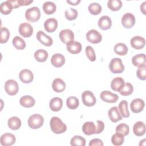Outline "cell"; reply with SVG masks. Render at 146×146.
Returning <instances> with one entry per match:
<instances>
[{"mask_svg": "<svg viewBox=\"0 0 146 146\" xmlns=\"http://www.w3.org/2000/svg\"><path fill=\"white\" fill-rule=\"evenodd\" d=\"M50 125L51 131L56 134L63 133L67 130V125L62 122L59 117L56 116L51 117Z\"/></svg>", "mask_w": 146, "mask_h": 146, "instance_id": "obj_1", "label": "cell"}, {"mask_svg": "<svg viewBox=\"0 0 146 146\" xmlns=\"http://www.w3.org/2000/svg\"><path fill=\"white\" fill-rule=\"evenodd\" d=\"M44 122L43 116L36 113L31 115L28 119V125L32 129H38L42 126Z\"/></svg>", "mask_w": 146, "mask_h": 146, "instance_id": "obj_2", "label": "cell"}, {"mask_svg": "<svg viewBox=\"0 0 146 146\" xmlns=\"http://www.w3.org/2000/svg\"><path fill=\"white\" fill-rule=\"evenodd\" d=\"M109 68L113 74H120L124 70V66L120 58H113L109 64Z\"/></svg>", "mask_w": 146, "mask_h": 146, "instance_id": "obj_3", "label": "cell"}, {"mask_svg": "<svg viewBox=\"0 0 146 146\" xmlns=\"http://www.w3.org/2000/svg\"><path fill=\"white\" fill-rule=\"evenodd\" d=\"M25 17L29 21L32 22H36L40 17V11L39 9L36 6L29 8L25 12Z\"/></svg>", "mask_w": 146, "mask_h": 146, "instance_id": "obj_4", "label": "cell"}, {"mask_svg": "<svg viewBox=\"0 0 146 146\" xmlns=\"http://www.w3.org/2000/svg\"><path fill=\"white\" fill-rule=\"evenodd\" d=\"M82 99L83 104L87 107H91L96 102V98L90 91H85L82 94Z\"/></svg>", "mask_w": 146, "mask_h": 146, "instance_id": "obj_5", "label": "cell"}, {"mask_svg": "<svg viewBox=\"0 0 146 146\" xmlns=\"http://www.w3.org/2000/svg\"><path fill=\"white\" fill-rule=\"evenodd\" d=\"M5 90L9 95H14L18 92V84L13 79L7 80L5 84Z\"/></svg>", "mask_w": 146, "mask_h": 146, "instance_id": "obj_6", "label": "cell"}, {"mask_svg": "<svg viewBox=\"0 0 146 146\" xmlns=\"http://www.w3.org/2000/svg\"><path fill=\"white\" fill-rule=\"evenodd\" d=\"M135 23V17L131 13H125L121 18V24L125 29L132 28Z\"/></svg>", "mask_w": 146, "mask_h": 146, "instance_id": "obj_7", "label": "cell"}, {"mask_svg": "<svg viewBox=\"0 0 146 146\" xmlns=\"http://www.w3.org/2000/svg\"><path fill=\"white\" fill-rule=\"evenodd\" d=\"M87 40L93 44L99 43L102 41V36L97 30L91 29L89 30L86 34Z\"/></svg>", "mask_w": 146, "mask_h": 146, "instance_id": "obj_8", "label": "cell"}, {"mask_svg": "<svg viewBox=\"0 0 146 146\" xmlns=\"http://www.w3.org/2000/svg\"><path fill=\"white\" fill-rule=\"evenodd\" d=\"M19 33L23 37L29 38L33 34V28L30 23L24 22L20 24L19 26Z\"/></svg>", "mask_w": 146, "mask_h": 146, "instance_id": "obj_9", "label": "cell"}, {"mask_svg": "<svg viewBox=\"0 0 146 146\" xmlns=\"http://www.w3.org/2000/svg\"><path fill=\"white\" fill-rule=\"evenodd\" d=\"M100 99L107 103H113L117 102L119 96L117 94H113L109 91H103L100 93Z\"/></svg>", "mask_w": 146, "mask_h": 146, "instance_id": "obj_10", "label": "cell"}, {"mask_svg": "<svg viewBox=\"0 0 146 146\" xmlns=\"http://www.w3.org/2000/svg\"><path fill=\"white\" fill-rule=\"evenodd\" d=\"M59 36L60 40L67 44L71 41L74 40V34L72 31L70 29H64L60 31Z\"/></svg>", "mask_w": 146, "mask_h": 146, "instance_id": "obj_11", "label": "cell"}, {"mask_svg": "<svg viewBox=\"0 0 146 146\" xmlns=\"http://www.w3.org/2000/svg\"><path fill=\"white\" fill-rule=\"evenodd\" d=\"M145 106L144 102L140 98L133 99L130 104V108L133 113H139L141 112Z\"/></svg>", "mask_w": 146, "mask_h": 146, "instance_id": "obj_12", "label": "cell"}, {"mask_svg": "<svg viewBox=\"0 0 146 146\" xmlns=\"http://www.w3.org/2000/svg\"><path fill=\"white\" fill-rule=\"evenodd\" d=\"M16 141L15 136L10 133H5L1 135L0 138L1 144L3 146H10L13 145Z\"/></svg>", "mask_w": 146, "mask_h": 146, "instance_id": "obj_13", "label": "cell"}, {"mask_svg": "<svg viewBox=\"0 0 146 146\" xmlns=\"http://www.w3.org/2000/svg\"><path fill=\"white\" fill-rule=\"evenodd\" d=\"M36 38L39 42L45 46H51L53 43V40L51 37L45 34L42 31H38L36 34Z\"/></svg>", "mask_w": 146, "mask_h": 146, "instance_id": "obj_14", "label": "cell"}, {"mask_svg": "<svg viewBox=\"0 0 146 146\" xmlns=\"http://www.w3.org/2000/svg\"><path fill=\"white\" fill-rule=\"evenodd\" d=\"M19 77L21 81L23 83H29L33 80L34 75L31 70L28 69H23L20 71Z\"/></svg>", "mask_w": 146, "mask_h": 146, "instance_id": "obj_15", "label": "cell"}, {"mask_svg": "<svg viewBox=\"0 0 146 146\" xmlns=\"http://www.w3.org/2000/svg\"><path fill=\"white\" fill-rule=\"evenodd\" d=\"M130 43L135 49L139 50L143 48L145 44V39L140 36H135L131 39Z\"/></svg>", "mask_w": 146, "mask_h": 146, "instance_id": "obj_16", "label": "cell"}, {"mask_svg": "<svg viewBox=\"0 0 146 146\" xmlns=\"http://www.w3.org/2000/svg\"><path fill=\"white\" fill-rule=\"evenodd\" d=\"M58 27V21L54 18L47 19L44 23V28L48 33H53Z\"/></svg>", "mask_w": 146, "mask_h": 146, "instance_id": "obj_17", "label": "cell"}, {"mask_svg": "<svg viewBox=\"0 0 146 146\" xmlns=\"http://www.w3.org/2000/svg\"><path fill=\"white\" fill-rule=\"evenodd\" d=\"M108 115L111 121L113 123H116L122 119V116L117 107H111L108 111Z\"/></svg>", "mask_w": 146, "mask_h": 146, "instance_id": "obj_18", "label": "cell"}, {"mask_svg": "<svg viewBox=\"0 0 146 146\" xmlns=\"http://www.w3.org/2000/svg\"><path fill=\"white\" fill-rule=\"evenodd\" d=\"M51 63L52 66L55 67H60L63 66L65 63V58L61 54H55L51 58Z\"/></svg>", "mask_w": 146, "mask_h": 146, "instance_id": "obj_19", "label": "cell"}, {"mask_svg": "<svg viewBox=\"0 0 146 146\" xmlns=\"http://www.w3.org/2000/svg\"><path fill=\"white\" fill-rule=\"evenodd\" d=\"M98 23L100 29L106 30L111 28L112 25V21L108 16L103 15L99 18Z\"/></svg>", "mask_w": 146, "mask_h": 146, "instance_id": "obj_20", "label": "cell"}, {"mask_svg": "<svg viewBox=\"0 0 146 146\" xmlns=\"http://www.w3.org/2000/svg\"><path fill=\"white\" fill-rule=\"evenodd\" d=\"M50 110L52 111L57 112L60 111L63 106V100L59 97H55L51 99L49 103Z\"/></svg>", "mask_w": 146, "mask_h": 146, "instance_id": "obj_21", "label": "cell"}, {"mask_svg": "<svg viewBox=\"0 0 146 146\" xmlns=\"http://www.w3.org/2000/svg\"><path fill=\"white\" fill-rule=\"evenodd\" d=\"M82 48V46L80 42L71 41L67 44V49L71 54H76L79 53Z\"/></svg>", "mask_w": 146, "mask_h": 146, "instance_id": "obj_22", "label": "cell"}, {"mask_svg": "<svg viewBox=\"0 0 146 146\" xmlns=\"http://www.w3.org/2000/svg\"><path fill=\"white\" fill-rule=\"evenodd\" d=\"M82 131L86 135L95 134L96 124L93 121H87L82 126Z\"/></svg>", "mask_w": 146, "mask_h": 146, "instance_id": "obj_23", "label": "cell"}, {"mask_svg": "<svg viewBox=\"0 0 146 146\" xmlns=\"http://www.w3.org/2000/svg\"><path fill=\"white\" fill-rule=\"evenodd\" d=\"M124 80L121 77H116L112 79L111 83V87L112 90L120 92L124 85Z\"/></svg>", "mask_w": 146, "mask_h": 146, "instance_id": "obj_24", "label": "cell"}, {"mask_svg": "<svg viewBox=\"0 0 146 146\" xmlns=\"http://www.w3.org/2000/svg\"><path fill=\"white\" fill-rule=\"evenodd\" d=\"M133 132L137 136L144 135L145 132V125L144 123L141 121L135 123L133 127Z\"/></svg>", "mask_w": 146, "mask_h": 146, "instance_id": "obj_25", "label": "cell"}, {"mask_svg": "<svg viewBox=\"0 0 146 146\" xmlns=\"http://www.w3.org/2000/svg\"><path fill=\"white\" fill-rule=\"evenodd\" d=\"M52 87L55 92H62L66 88V84L62 79L56 78L52 82Z\"/></svg>", "mask_w": 146, "mask_h": 146, "instance_id": "obj_26", "label": "cell"}, {"mask_svg": "<svg viewBox=\"0 0 146 146\" xmlns=\"http://www.w3.org/2000/svg\"><path fill=\"white\" fill-rule=\"evenodd\" d=\"M35 99L30 95H25L22 96L19 99L20 104L26 108L33 107L35 104Z\"/></svg>", "mask_w": 146, "mask_h": 146, "instance_id": "obj_27", "label": "cell"}, {"mask_svg": "<svg viewBox=\"0 0 146 146\" xmlns=\"http://www.w3.org/2000/svg\"><path fill=\"white\" fill-rule=\"evenodd\" d=\"M132 63L135 66L138 67L145 65V55L144 54H139L135 55L132 58Z\"/></svg>", "mask_w": 146, "mask_h": 146, "instance_id": "obj_28", "label": "cell"}, {"mask_svg": "<svg viewBox=\"0 0 146 146\" xmlns=\"http://www.w3.org/2000/svg\"><path fill=\"white\" fill-rule=\"evenodd\" d=\"M7 125L10 129L13 130H17L21 126V120L17 116H13L9 119Z\"/></svg>", "mask_w": 146, "mask_h": 146, "instance_id": "obj_29", "label": "cell"}, {"mask_svg": "<svg viewBox=\"0 0 146 146\" xmlns=\"http://www.w3.org/2000/svg\"><path fill=\"white\" fill-rule=\"evenodd\" d=\"M42 8L44 12L46 14L50 15L53 14L56 11V6L55 3H54L53 2L46 1L43 3Z\"/></svg>", "mask_w": 146, "mask_h": 146, "instance_id": "obj_30", "label": "cell"}, {"mask_svg": "<svg viewBox=\"0 0 146 146\" xmlns=\"http://www.w3.org/2000/svg\"><path fill=\"white\" fill-rule=\"evenodd\" d=\"M48 52L44 49H39L34 53V58L39 62H45L48 58Z\"/></svg>", "mask_w": 146, "mask_h": 146, "instance_id": "obj_31", "label": "cell"}, {"mask_svg": "<svg viewBox=\"0 0 146 146\" xmlns=\"http://www.w3.org/2000/svg\"><path fill=\"white\" fill-rule=\"evenodd\" d=\"M118 110L120 111V115L123 117H129V112L128 109V102L126 100H122L120 102L118 106Z\"/></svg>", "mask_w": 146, "mask_h": 146, "instance_id": "obj_32", "label": "cell"}, {"mask_svg": "<svg viewBox=\"0 0 146 146\" xmlns=\"http://www.w3.org/2000/svg\"><path fill=\"white\" fill-rule=\"evenodd\" d=\"M115 52L119 55H125L128 52V47L125 44L123 43H117L114 46Z\"/></svg>", "mask_w": 146, "mask_h": 146, "instance_id": "obj_33", "label": "cell"}, {"mask_svg": "<svg viewBox=\"0 0 146 146\" xmlns=\"http://www.w3.org/2000/svg\"><path fill=\"white\" fill-rule=\"evenodd\" d=\"M13 9V7L9 1L3 2L1 3L0 11L3 15H7L10 14L11 12Z\"/></svg>", "mask_w": 146, "mask_h": 146, "instance_id": "obj_34", "label": "cell"}, {"mask_svg": "<svg viewBox=\"0 0 146 146\" xmlns=\"http://www.w3.org/2000/svg\"><path fill=\"white\" fill-rule=\"evenodd\" d=\"M124 141V136L120 133L116 132L113 134L111 137L112 143L115 146L121 145Z\"/></svg>", "mask_w": 146, "mask_h": 146, "instance_id": "obj_35", "label": "cell"}, {"mask_svg": "<svg viewBox=\"0 0 146 146\" xmlns=\"http://www.w3.org/2000/svg\"><path fill=\"white\" fill-rule=\"evenodd\" d=\"M13 46L18 50H23L26 47L25 40L19 36H15L13 39L12 41Z\"/></svg>", "mask_w": 146, "mask_h": 146, "instance_id": "obj_36", "label": "cell"}, {"mask_svg": "<svg viewBox=\"0 0 146 146\" xmlns=\"http://www.w3.org/2000/svg\"><path fill=\"white\" fill-rule=\"evenodd\" d=\"M122 5V2L120 0H109L107 2L108 7L112 11L119 10Z\"/></svg>", "mask_w": 146, "mask_h": 146, "instance_id": "obj_37", "label": "cell"}, {"mask_svg": "<svg viewBox=\"0 0 146 146\" xmlns=\"http://www.w3.org/2000/svg\"><path fill=\"white\" fill-rule=\"evenodd\" d=\"M79 100L75 96H70L66 100L67 107L71 110H75L79 106Z\"/></svg>", "mask_w": 146, "mask_h": 146, "instance_id": "obj_38", "label": "cell"}, {"mask_svg": "<svg viewBox=\"0 0 146 146\" xmlns=\"http://www.w3.org/2000/svg\"><path fill=\"white\" fill-rule=\"evenodd\" d=\"M89 12L92 15H98L102 11L101 5L96 2L91 3L88 7Z\"/></svg>", "mask_w": 146, "mask_h": 146, "instance_id": "obj_39", "label": "cell"}, {"mask_svg": "<svg viewBox=\"0 0 146 146\" xmlns=\"http://www.w3.org/2000/svg\"><path fill=\"white\" fill-rule=\"evenodd\" d=\"M70 144L72 146H84L86 145V139L80 136L75 135L71 138L70 141Z\"/></svg>", "mask_w": 146, "mask_h": 146, "instance_id": "obj_40", "label": "cell"}, {"mask_svg": "<svg viewBox=\"0 0 146 146\" xmlns=\"http://www.w3.org/2000/svg\"><path fill=\"white\" fill-rule=\"evenodd\" d=\"M133 91V87L130 83H126L124 84L123 87L119 92L123 96H128L131 95Z\"/></svg>", "mask_w": 146, "mask_h": 146, "instance_id": "obj_41", "label": "cell"}, {"mask_svg": "<svg viewBox=\"0 0 146 146\" xmlns=\"http://www.w3.org/2000/svg\"><path fill=\"white\" fill-rule=\"evenodd\" d=\"M64 15L66 18L69 21L75 20L78 16V11L76 9L71 7L65 11Z\"/></svg>", "mask_w": 146, "mask_h": 146, "instance_id": "obj_42", "label": "cell"}, {"mask_svg": "<svg viewBox=\"0 0 146 146\" xmlns=\"http://www.w3.org/2000/svg\"><path fill=\"white\" fill-rule=\"evenodd\" d=\"M116 132L121 133L124 136H127L129 134V127L127 124L125 123H121L116 126Z\"/></svg>", "mask_w": 146, "mask_h": 146, "instance_id": "obj_43", "label": "cell"}, {"mask_svg": "<svg viewBox=\"0 0 146 146\" xmlns=\"http://www.w3.org/2000/svg\"><path fill=\"white\" fill-rule=\"evenodd\" d=\"M10 36V32L6 27H1L0 31V43H6Z\"/></svg>", "mask_w": 146, "mask_h": 146, "instance_id": "obj_44", "label": "cell"}, {"mask_svg": "<svg viewBox=\"0 0 146 146\" xmlns=\"http://www.w3.org/2000/svg\"><path fill=\"white\" fill-rule=\"evenodd\" d=\"M85 51H86V54L87 58L90 61L94 62L96 60L95 52L94 48L91 46H87L86 48Z\"/></svg>", "mask_w": 146, "mask_h": 146, "instance_id": "obj_45", "label": "cell"}, {"mask_svg": "<svg viewBox=\"0 0 146 146\" xmlns=\"http://www.w3.org/2000/svg\"><path fill=\"white\" fill-rule=\"evenodd\" d=\"M136 75L139 79L142 80L146 79V66L139 67L136 72Z\"/></svg>", "mask_w": 146, "mask_h": 146, "instance_id": "obj_46", "label": "cell"}, {"mask_svg": "<svg viewBox=\"0 0 146 146\" xmlns=\"http://www.w3.org/2000/svg\"><path fill=\"white\" fill-rule=\"evenodd\" d=\"M96 132L95 134H99L101 133L104 128V124L101 120H97L96 123Z\"/></svg>", "mask_w": 146, "mask_h": 146, "instance_id": "obj_47", "label": "cell"}, {"mask_svg": "<svg viewBox=\"0 0 146 146\" xmlns=\"http://www.w3.org/2000/svg\"><path fill=\"white\" fill-rule=\"evenodd\" d=\"M89 145L90 146H103V143L102 140L99 139H94L91 140H90L89 143Z\"/></svg>", "mask_w": 146, "mask_h": 146, "instance_id": "obj_48", "label": "cell"}, {"mask_svg": "<svg viewBox=\"0 0 146 146\" xmlns=\"http://www.w3.org/2000/svg\"><path fill=\"white\" fill-rule=\"evenodd\" d=\"M18 1L19 5V6L29 5L30 3H31L33 2V0H18Z\"/></svg>", "mask_w": 146, "mask_h": 146, "instance_id": "obj_49", "label": "cell"}, {"mask_svg": "<svg viewBox=\"0 0 146 146\" xmlns=\"http://www.w3.org/2000/svg\"><path fill=\"white\" fill-rule=\"evenodd\" d=\"M8 1L11 3L14 9L18 8L19 7V5L18 3V0H8Z\"/></svg>", "mask_w": 146, "mask_h": 146, "instance_id": "obj_50", "label": "cell"}, {"mask_svg": "<svg viewBox=\"0 0 146 146\" xmlns=\"http://www.w3.org/2000/svg\"><path fill=\"white\" fill-rule=\"evenodd\" d=\"M67 2L70 3L71 5H78L80 2V0H67Z\"/></svg>", "mask_w": 146, "mask_h": 146, "instance_id": "obj_51", "label": "cell"}, {"mask_svg": "<svg viewBox=\"0 0 146 146\" xmlns=\"http://www.w3.org/2000/svg\"><path fill=\"white\" fill-rule=\"evenodd\" d=\"M145 3L146 2L144 1L142 4H141L140 5V10L141 11L143 12V13L145 15Z\"/></svg>", "mask_w": 146, "mask_h": 146, "instance_id": "obj_52", "label": "cell"}]
</instances>
